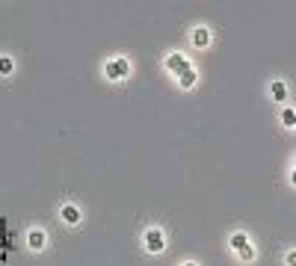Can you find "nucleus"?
Segmentation results:
<instances>
[{
  "instance_id": "f257e3e1",
  "label": "nucleus",
  "mask_w": 296,
  "mask_h": 266,
  "mask_svg": "<svg viewBox=\"0 0 296 266\" xmlns=\"http://www.w3.org/2000/svg\"><path fill=\"white\" fill-rule=\"evenodd\" d=\"M104 74H107L110 80H125V77L131 74V62L122 60V56H119V60H110V62L104 66Z\"/></svg>"
},
{
  "instance_id": "f03ea898",
  "label": "nucleus",
  "mask_w": 296,
  "mask_h": 266,
  "mask_svg": "<svg viewBox=\"0 0 296 266\" xmlns=\"http://www.w3.org/2000/svg\"><path fill=\"white\" fill-rule=\"evenodd\" d=\"M145 248L151 252V254H160L166 248V234L160 228H148L145 231Z\"/></svg>"
},
{
  "instance_id": "7ed1b4c3",
  "label": "nucleus",
  "mask_w": 296,
  "mask_h": 266,
  "mask_svg": "<svg viewBox=\"0 0 296 266\" xmlns=\"http://www.w3.org/2000/svg\"><path fill=\"white\" fill-rule=\"evenodd\" d=\"M166 68H169L172 74H184L187 68H193V66H190V60H187L184 54H172V56H166Z\"/></svg>"
},
{
  "instance_id": "20e7f679",
  "label": "nucleus",
  "mask_w": 296,
  "mask_h": 266,
  "mask_svg": "<svg viewBox=\"0 0 296 266\" xmlns=\"http://www.w3.org/2000/svg\"><path fill=\"white\" fill-rule=\"evenodd\" d=\"M27 246H30L33 252H42V248L48 246V236H45V231H39V228H36V231H30V234H27Z\"/></svg>"
},
{
  "instance_id": "39448f33",
  "label": "nucleus",
  "mask_w": 296,
  "mask_h": 266,
  "mask_svg": "<svg viewBox=\"0 0 296 266\" xmlns=\"http://www.w3.org/2000/svg\"><path fill=\"white\" fill-rule=\"evenodd\" d=\"M60 216H63V222H68V225H77V222H80V210H77L74 204H66V207L60 210Z\"/></svg>"
},
{
  "instance_id": "423d86ee",
  "label": "nucleus",
  "mask_w": 296,
  "mask_h": 266,
  "mask_svg": "<svg viewBox=\"0 0 296 266\" xmlns=\"http://www.w3.org/2000/svg\"><path fill=\"white\" fill-rule=\"evenodd\" d=\"M196 71H193V68H187V71H184V74H178V83H181V89H193V86H196Z\"/></svg>"
},
{
  "instance_id": "0eeeda50",
  "label": "nucleus",
  "mask_w": 296,
  "mask_h": 266,
  "mask_svg": "<svg viewBox=\"0 0 296 266\" xmlns=\"http://www.w3.org/2000/svg\"><path fill=\"white\" fill-rule=\"evenodd\" d=\"M269 95H272L275 100H287V86H284L281 80H275V83L269 86Z\"/></svg>"
},
{
  "instance_id": "6e6552de",
  "label": "nucleus",
  "mask_w": 296,
  "mask_h": 266,
  "mask_svg": "<svg viewBox=\"0 0 296 266\" xmlns=\"http://www.w3.org/2000/svg\"><path fill=\"white\" fill-rule=\"evenodd\" d=\"M228 242H231V248H234V252H240L243 246H249V236H246L243 231H234V234H231V240H228Z\"/></svg>"
},
{
  "instance_id": "1a4fd4ad",
  "label": "nucleus",
  "mask_w": 296,
  "mask_h": 266,
  "mask_svg": "<svg viewBox=\"0 0 296 266\" xmlns=\"http://www.w3.org/2000/svg\"><path fill=\"white\" fill-rule=\"evenodd\" d=\"M193 42H196V48H207V42H210V30H207V27H198L196 33H193Z\"/></svg>"
},
{
  "instance_id": "9d476101",
  "label": "nucleus",
  "mask_w": 296,
  "mask_h": 266,
  "mask_svg": "<svg viewBox=\"0 0 296 266\" xmlns=\"http://www.w3.org/2000/svg\"><path fill=\"white\" fill-rule=\"evenodd\" d=\"M281 122H284V128H293V124H296V112L290 110V106H284V110H281Z\"/></svg>"
},
{
  "instance_id": "9b49d317",
  "label": "nucleus",
  "mask_w": 296,
  "mask_h": 266,
  "mask_svg": "<svg viewBox=\"0 0 296 266\" xmlns=\"http://www.w3.org/2000/svg\"><path fill=\"white\" fill-rule=\"evenodd\" d=\"M12 68H15V62H12L9 56H0V74H3V77H9V74H12Z\"/></svg>"
},
{
  "instance_id": "f8f14e48",
  "label": "nucleus",
  "mask_w": 296,
  "mask_h": 266,
  "mask_svg": "<svg viewBox=\"0 0 296 266\" xmlns=\"http://www.w3.org/2000/svg\"><path fill=\"white\" fill-rule=\"evenodd\" d=\"M237 254H240V260H246V264H249V260H255V248H252V246H243Z\"/></svg>"
},
{
  "instance_id": "ddd939ff",
  "label": "nucleus",
  "mask_w": 296,
  "mask_h": 266,
  "mask_svg": "<svg viewBox=\"0 0 296 266\" xmlns=\"http://www.w3.org/2000/svg\"><path fill=\"white\" fill-rule=\"evenodd\" d=\"M287 266H296V252H287Z\"/></svg>"
},
{
  "instance_id": "4468645a",
  "label": "nucleus",
  "mask_w": 296,
  "mask_h": 266,
  "mask_svg": "<svg viewBox=\"0 0 296 266\" xmlns=\"http://www.w3.org/2000/svg\"><path fill=\"white\" fill-rule=\"evenodd\" d=\"M181 266H196V264H181Z\"/></svg>"
}]
</instances>
